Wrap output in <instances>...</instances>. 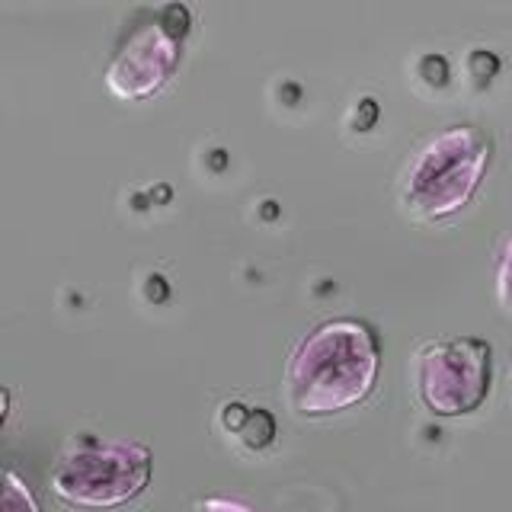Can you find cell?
I'll list each match as a JSON object with an SVG mask.
<instances>
[{"instance_id": "7", "label": "cell", "mask_w": 512, "mask_h": 512, "mask_svg": "<svg viewBox=\"0 0 512 512\" xmlns=\"http://www.w3.org/2000/svg\"><path fill=\"white\" fill-rule=\"evenodd\" d=\"M4 512H42V503L13 468L4 471Z\"/></svg>"}, {"instance_id": "9", "label": "cell", "mask_w": 512, "mask_h": 512, "mask_svg": "<svg viewBox=\"0 0 512 512\" xmlns=\"http://www.w3.org/2000/svg\"><path fill=\"white\" fill-rule=\"evenodd\" d=\"M189 512H256V509L240 500H228V496H202V500L192 503Z\"/></svg>"}, {"instance_id": "6", "label": "cell", "mask_w": 512, "mask_h": 512, "mask_svg": "<svg viewBox=\"0 0 512 512\" xmlns=\"http://www.w3.org/2000/svg\"><path fill=\"white\" fill-rule=\"evenodd\" d=\"M272 413H266L263 407H244V404H224L218 413V423L224 426V432L234 439H240L247 448H266L276 436V426H263L269 423Z\"/></svg>"}, {"instance_id": "4", "label": "cell", "mask_w": 512, "mask_h": 512, "mask_svg": "<svg viewBox=\"0 0 512 512\" xmlns=\"http://www.w3.org/2000/svg\"><path fill=\"white\" fill-rule=\"evenodd\" d=\"M192 16L183 4L138 10L112 52L103 84L119 103H141L164 90L183 64Z\"/></svg>"}, {"instance_id": "5", "label": "cell", "mask_w": 512, "mask_h": 512, "mask_svg": "<svg viewBox=\"0 0 512 512\" xmlns=\"http://www.w3.org/2000/svg\"><path fill=\"white\" fill-rule=\"evenodd\" d=\"M413 391L432 416L477 413L493 391V346L468 333L420 343L413 352Z\"/></svg>"}, {"instance_id": "1", "label": "cell", "mask_w": 512, "mask_h": 512, "mask_svg": "<svg viewBox=\"0 0 512 512\" xmlns=\"http://www.w3.org/2000/svg\"><path fill=\"white\" fill-rule=\"evenodd\" d=\"M381 375V336L359 317H333L304 333L285 362V404L301 420L359 407Z\"/></svg>"}, {"instance_id": "3", "label": "cell", "mask_w": 512, "mask_h": 512, "mask_svg": "<svg viewBox=\"0 0 512 512\" xmlns=\"http://www.w3.org/2000/svg\"><path fill=\"white\" fill-rule=\"evenodd\" d=\"M154 452L138 439H71L48 471V487L74 509H119L148 490Z\"/></svg>"}, {"instance_id": "8", "label": "cell", "mask_w": 512, "mask_h": 512, "mask_svg": "<svg viewBox=\"0 0 512 512\" xmlns=\"http://www.w3.org/2000/svg\"><path fill=\"white\" fill-rule=\"evenodd\" d=\"M493 282H496V304L506 317H512V231L503 240L500 253H496V272H493Z\"/></svg>"}, {"instance_id": "10", "label": "cell", "mask_w": 512, "mask_h": 512, "mask_svg": "<svg viewBox=\"0 0 512 512\" xmlns=\"http://www.w3.org/2000/svg\"><path fill=\"white\" fill-rule=\"evenodd\" d=\"M509 388H512V365H509Z\"/></svg>"}, {"instance_id": "2", "label": "cell", "mask_w": 512, "mask_h": 512, "mask_svg": "<svg viewBox=\"0 0 512 512\" xmlns=\"http://www.w3.org/2000/svg\"><path fill=\"white\" fill-rule=\"evenodd\" d=\"M493 141L480 125H445L429 135L400 170L397 196L416 221L455 218L471 205L490 170Z\"/></svg>"}]
</instances>
